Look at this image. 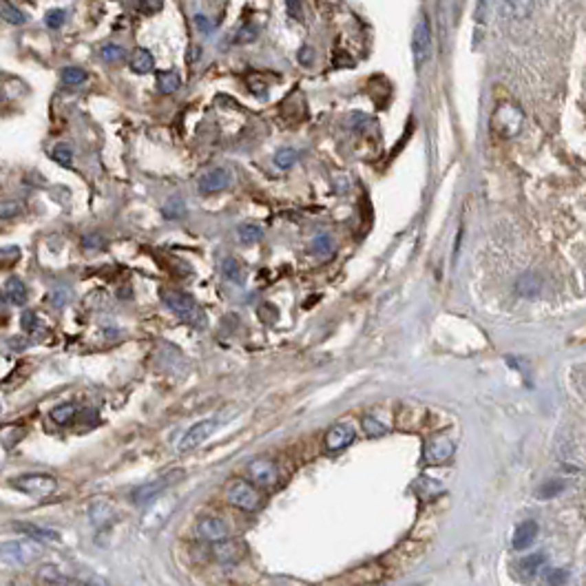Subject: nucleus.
<instances>
[{
  "label": "nucleus",
  "instance_id": "7c9ffc66",
  "mask_svg": "<svg viewBox=\"0 0 586 586\" xmlns=\"http://www.w3.org/2000/svg\"><path fill=\"white\" fill-rule=\"evenodd\" d=\"M100 56H102L105 63L116 65V63H120L122 58H124V49H122L120 45H116V43H109V45H105L100 49Z\"/></svg>",
  "mask_w": 586,
  "mask_h": 586
},
{
  "label": "nucleus",
  "instance_id": "72a5a7b5",
  "mask_svg": "<svg viewBox=\"0 0 586 586\" xmlns=\"http://www.w3.org/2000/svg\"><path fill=\"white\" fill-rule=\"evenodd\" d=\"M54 160L60 164V166H71V162H74V151H71L69 144H56L54 146Z\"/></svg>",
  "mask_w": 586,
  "mask_h": 586
},
{
  "label": "nucleus",
  "instance_id": "6e6552de",
  "mask_svg": "<svg viewBox=\"0 0 586 586\" xmlns=\"http://www.w3.org/2000/svg\"><path fill=\"white\" fill-rule=\"evenodd\" d=\"M248 478L259 487H274L279 482V469L270 458H254L248 462Z\"/></svg>",
  "mask_w": 586,
  "mask_h": 586
},
{
  "label": "nucleus",
  "instance_id": "20e7f679",
  "mask_svg": "<svg viewBox=\"0 0 586 586\" xmlns=\"http://www.w3.org/2000/svg\"><path fill=\"white\" fill-rule=\"evenodd\" d=\"M522 122H524V113L516 105H511V102L500 105L496 113H493V131H496L500 138L518 135L522 129Z\"/></svg>",
  "mask_w": 586,
  "mask_h": 586
},
{
  "label": "nucleus",
  "instance_id": "f03ea898",
  "mask_svg": "<svg viewBox=\"0 0 586 586\" xmlns=\"http://www.w3.org/2000/svg\"><path fill=\"white\" fill-rule=\"evenodd\" d=\"M226 500H228V505H232L235 509L246 511V513H252L261 507V493L257 491L252 482L241 480V478H235L228 482V487H226Z\"/></svg>",
  "mask_w": 586,
  "mask_h": 586
},
{
  "label": "nucleus",
  "instance_id": "f3484780",
  "mask_svg": "<svg viewBox=\"0 0 586 586\" xmlns=\"http://www.w3.org/2000/svg\"><path fill=\"white\" fill-rule=\"evenodd\" d=\"M536 536H538V522L536 520L520 522L518 529H516V536H513V549H518V551L529 549L533 544V540H536Z\"/></svg>",
  "mask_w": 586,
  "mask_h": 586
},
{
  "label": "nucleus",
  "instance_id": "412c9836",
  "mask_svg": "<svg viewBox=\"0 0 586 586\" xmlns=\"http://www.w3.org/2000/svg\"><path fill=\"white\" fill-rule=\"evenodd\" d=\"M221 272L224 276L228 279L230 283H237L241 285L246 281V268L243 263L239 259H235V257H226V259L221 261Z\"/></svg>",
  "mask_w": 586,
  "mask_h": 586
},
{
  "label": "nucleus",
  "instance_id": "f257e3e1",
  "mask_svg": "<svg viewBox=\"0 0 586 586\" xmlns=\"http://www.w3.org/2000/svg\"><path fill=\"white\" fill-rule=\"evenodd\" d=\"M40 555H43V547L38 540L32 538L0 542V562L7 567H27V564L36 562Z\"/></svg>",
  "mask_w": 586,
  "mask_h": 586
},
{
  "label": "nucleus",
  "instance_id": "4be33fe9",
  "mask_svg": "<svg viewBox=\"0 0 586 586\" xmlns=\"http://www.w3.org/2000/svg\"><path fill=\"white\" fill-rule=\"evenodd\" d=\"M5 296L9 299V303L14 305H25L27 303V287L25 283L18 279V276H9L5 281Z\"/></svg>",
  "mask_w": 586,
  "mask_h": 586
},
{
  "label": "nucleus",
  "instance_id": "4c0bfd02",
  "mask_svg": "<svg viewBox=\"0 0 586 586\" xmlns=\"http://www.w3.org/2000/svg\"><path fill=\"white\" fill-rule=\"evenodd\" d=\"M562 491V482L560 480H549V482H544V485L538 489V496L540 498H551V496H555V493H560Z\"/></svg>",
  "mask_w": 586,
  "mask_h": 586
},
{
  "label": "nucleus",
  "instance_id": "dca6fc26",
  "mask_svg": "<svg viewBox=\"0 0 586 586\" xmlns=\"http://www.w3.org/2000/svg\"><path fill=\"white\" fill-rule=\"evenodd\" d=\"M113 518H116V507L109 500H96L89 507V520L94 527H107L109 522H113Z\"/></svg>",
  "mask_w": 586,
  "mask_h": 586
},
{
  "label": "nucleus",
  "instance_id": "7ed1b4c3",
  "mask_svg": "<svg viewBox=\"0 0 586 586\" xmlns=\"http://www.w3.org/2000/svg\"><path fill=\"white\" fill-rule=\"evenodd\" d=\"M160 294H162L164 305H166L171 312H175L180 318H184V321H188V323L199 321V325H202L204 314L197 307V301L193 299V294L184 292V290H162Z\"/></svg>",
  "mask_w": 586,
  "mask_h": 586
},
{
  "label": "nucleus",
  "instance_id": "39448f33",
  "mask_svg": "<svg viewBox=\"0 0 586 586\" xmlns=\"http://www.w3.org/2000/svg\"><path fill=\"white\" fill-rule=\"evenodd\" d=\"M12 485L32 498H47L58 489V480L49 474H23L14 478Z\"/></svg>",
  "mask_w": 586,
  "mask_h": 586
},
{
  "label": "nucleus",
  "instance_id": "423d86ee",
  "mask_svg": "<svg viewBox=\"0 0 586 586\" xmlns=\"http://www.w3.org/2000/svg\"><path fill=\"white\" fill-rule=\"evenodd\" d=\"M412 58H414V67L420 71L431 58V27L429 20L425 16L418 18V23L414 27L412 34Z\"/></svg>",
  "mask_w": 586,
  "mask_h": 586
},
{
  "label": "nucleus",
  "instance_id": "ea45409f",
  "mask_svg": "<svg viewBox=\"0 0 586 586\" xmlns=\"http://www.w3.org/2000/svg\"><path fill=\"white\" fill-rule=\"evenodd\" d=\"M363 429H365V434L367 436H383L385 434V427L380 425V423H376L374 418H363Z\"/></svg>",
  "mask_w": 586,
  "mask_h": 586
},
{
  "label": "nucleus",
  "instance_id": "6ab92c4d",
  "mask_svg": "<svg viewBox=\"0 0 586 586\" xmlns=\"http://www.w3.org/2000/svg\"><path fill=\"white\" fill-rule=\"evenodd\" d=\"M129 67H131L133 74L146 76V74H151V71H153V67H155V60H153V56H151L149 49H142V47H140V49H135V51L131 54Z\"/></svg>",
  "mask_w": 586,
  "mask_h": 586
},
{
  "label": "nucleus",
  "instance_id": "a211bd4d",
  "mask_svg": "<svg viewBox=\"0 0 586 586\" xmlns=\"http://www.w3.org/2000/svg\"><path fill=\"white\" fill-rule=\"evenodd\" d=\"M213 553H215V560H217V562H221V564H232V562L241 560V555H243L241 547H239L237 542H232V540H221V542H215V549H213Z\"/></svg>",
  "mask_w": 586,
  "mask_h": 586
},
{
  "label": "nucleus",
  "instance_id": "a19ab883",
  "mask_svg": "<svg viewBox=\"0 0 586 586\" xmlns=\"http://www.w3.org/2000/svg\"><path fill=\"white\" fill-rule=\"evenodd\" d=\"M138 5L144 14H158V12H162L164 0H138Z\"/></svg>",
  "mask_w": 586,
  "mask_h": 586
},
{
  "label": "nucleus",
  "instance_id": "c85d7f7f",
  "mask_svg": "<svg viewBox=\"0 0 586 586\" xmlns=\"http://www.w3.org/2000/svg\"><path fill=\"white\" fill-rule=\"evenodd\" d=\"M162 215L166 219H182L186 215V206H184V202L180 197H173L162 206Z\"/></svg>",
  "mask_w": 586,
  "mask_h": 586
},
{
  "label": "nucleus",
  "instance_id": "5701e85b",
  "mask_svg": "<svg viewBox=\"0 0 586 586\" xmlns=\"http://www.w3.org/2000/svg\"><path fill=\"white\" fill-rule=\"evenodd\" d=\"M0 18H3L5 23L14 25V27H23L27 23V16L20 12L18 7L5 3V0H0Z\"/></svg>",
  "mask_w": 586,
  "mask_h": 586
},
{
  "label": "nucleus",
  "instance_id": "e433bc0d",
  "mask_svg": "<svg viewBox=\"0 0 586 586\" xmlns=\"http://www.w3.org/2000/svg\"><path fill=\"white\" fill-rule=\"evenodd\" d=\"M65 18H67L65 9H49L47 16H45V23H47V27H51V29H60V27L65 25Z\"/></svg>",
  "mask_w": 586,
  "mask_h": 586
},
{
  "label": "nucleus",
  "instance_id": "393cba45",
  "mask_svg": "<svg viewBox=\"0 0 586 586\" xmlns=\"http://www.w3.org/2000/svg\"><path fill=\"white\" fill-rule=\"evenodd\" d=\"M69 584H74V586H109L107 580H102L100 575L91 573V571H80V573H76L74 578H69Z\"/></svg>",
  "mask_w": 586,
  "mask_h": 586
},
{
  "label": "nucleus",
  "instance_id": "a18cd8bd",
  "mask_svg": "<svg viewBox=\"0 0 586 586\" xmlns=\"http://www.w3.org/2000/svg\"><path fill=\"white\" fill-rule=\"evenodd\" d=\"M193 23H195V27L199 29V34H204V36H208V34H210V29H213V27H210V20H208L206 16H204V14H197V16H195Z\"/></svg>",
  "mask_w": 586,
  "mask_h": 586
},
{
  "label": "nucleus",
  "instance_id": "0eeeda50",
  "mask_svg": "<svg viewBox=\"0 0 586 586\" xmlns=\"http://www.w3.org/2000/svg\"><path fill=\"white\" fill-rule=\"evenodd\" d=\"M182 476V471H177V474H175V471H171V474H166V476H162V478H158V480H153V482H146V485H140L135 491L131 493V500H133V505H138V507H144V505H151L153 500H158L160 496L164 491H166L175 480H177Z\"/></svg>",
  "mask_w": 586,
  "mask_h": 586
},
{
  "label": "nucleus",
  "instance_id": "bb28decb",
  "mask_svg": "<svg viewBox=\"0 0 586 586\" xmlns=\"http://www.w3.org/2000/svg\"><path fill=\"white\" fill-rule=\"evenodd\" d=\"M74 416H76V405L74 403H63V405H58V407L51 409V420L58 423V425H67Z\"/></svg>",
  "mask_w": 586,
  "mask_h": 586
},
{
  "label": "nucleus",
  "instance_id": "58836bf2",
  "mask_svg": "<svg viewBox=\"0 0 586 586\" xmlns=\"http://www.w3.org/2000/svg\"><path fill=\"white\" fill-rule=\"evenodd\" d=\"M252 40H257V29L252 25H246L239 29L237 38H235V43L237 45H246V43H252Z\"/></svg>",
  "mask_w": 586,
  "mask_h": 586
},
{
  "label": "nucleus",
  "instance_id": "37998d69",
  "mask_svg": "<svg viewBox=\"0 0 586 586\" xmlns=\"http://www.w3.org/2000/svg\"><path fill=\"white\" fill-rule=\"evenodd\" d=\"M20 323H23V330H25V332H34L36 327H38V316H36V312L27 310V312L23 314V318H20Z\"/></svg>",
  "mask_w": 586,
  "mask_h": 586
},
{
  "label": "nucleus",
  "instance_id": "2eb2a0df",
  "mask_svg": "<svg viewBox=\"0 0 586 586\" xmlns=\"http://www.w3.org/2000/svg\"><path fill=\"white\" fill-rule=\"evenodd\" d=\"M14 529L23 533L25 538H32V540H38V542H58L60 540L58 531H51V529L40 527V524H34V522H18V524H14Z\"/></svg>",
  "mask_w": 586,
  "mask_h": 586
},
{
  "label": "nucleus",
  "instance_id": "473e14b6",
  "mask_svg": "<svg viewBox=\"0 0 586 586\" xmlns=\"http://www.w3.org/2000/svg\"><path fill=\"white\" fill-rule=\"evenodd\" d=\"M23 202H16V199H3L0 202V219H12L18 217L23 213Z\"/></svg>",
  "mask_w": 586,
  "mask_h": 586
},
{
  "label": "nucleus",
  "instance_id": "49530a36",
  "mask_svg": "<svg viewBox=\"0 0 586 586\" xmlns=\"http://www.w3.org/2000/svg\"><path fill=\"white\" fill-rule=\"evenodd\" d=\"M285 9H287V16L299 20L301 18V0H285Z\"/></svg>",
  "mask_w": 586,
  "mask_h": 586
},
{
  "label": "nucleus",
  "instance_id": "9d476101",
  "mask_svg": "<svg viewBox=\"0 0 586 586\" xmlns=\"http://www.w3.org/2000/svg\"><path fill=\"white\" fill-rule=\"evenodd\" d=\"M230 182H232L230 171H226V169L217 166V169H210L206 175H202L197 188H199L202 195H213V193H219V191H224V188H228Z\"/></svg>",
  "mask_w": 586,
  "mask_h": 586
},
{
  "label": "nucleus",
  "instance_id": "b1692460",
  "mask_svg": "<svg viewBox=\"0 0 586 586\" xmlns=\"http://www.w3.org/2000/svg\"><path fill=\"white\" fill-rule=\"evenodd\" d=\"M237 237H239L241 243L250 246V243H257V241L263 239V230L254 224H241L237 228Z\"/></svg>",
  "mask_w": 586,
  "mask_h": 586
},
{
  "label": "nucleus",
  "instance_id": "f704fd0d",
  "mask_svg": "<svg viewBox=\"0 0 586 586\" xmlns=\"http://www.w3.org/2000/svg\"><path fill=\"white\" fill-rule=\"evenodd\" d=\"M538 287H540V281L533 274H524L518 281V292L524 294V296H533L538 292Z\"/></svg>",
  "mask_w": 586,
  "mask_h": 586
},
{
  "label": "nucleus",
  "instance_id": "c03bdc74",
  "mask_svg": "<svg viewBox=\"0 0 586 586\" xmlns=\"http://www.w3.org/2000/svg\"><path fill=\"white\" fill-rule=\"evenodd\" d=\"M296 58H299L301 65L310 67V65L314 63V49H312V47H301L299 54H296Z\"/></svg>",
  "mask_w": 586,
  "mask_h": 586
},
{
  "label": "nucleus",
  "instance_id": "cd10ccee",
  "mask_svg": "<svg viewBox=\"0 0 586 586\" xmlns=\"http://www.w3.org/2000/svg\"><path fill=\"white\" fill-rule=\"evenodd\" d=\"M544 562H547V558H544L542 553H536V555H529V558H522L520 560V571L527 573V575H536L542 571Z\"/></svg>",
  "mask_w": 586,
  "mask_h": 586
},
{
  "label": "nucleus",
  "instance_id": "9b49d317",
  "mask_svg": "<svg viewBox=\"0 0 586 586\" xmlns=\"http://www.w3.org/2000/svg\"><path fill=\"white\" fill-rule=\"evenodd\" d=\"M213 429H215V420H199V423H195L180 440V451L186 454V451H193L195 447H199L204 440L210 436Z\"/></svg>",
  "mask_w": 586,
  "mask_h": 586
},
{
  "label": "nucleus",
  "instance_id": "1a4fd4ad",
  "mask_svg": "<svg viewBox=\"0 0 586 586\" xmlns=\"http://www.w3.org/2000/svg\"><path fill=\"white\" fill-rule=\"evenodd\" d=\"M195 531H197V536H199L202 540H206V542H210V544L221 542V540H228V536H230L228 522L221 520V518H217V516H204V518H199Z\"/></svg>",
  "mask_w": 586,
  "mask_h": 586
},
{
  "label": "nucleus",
  "instance_id": "de8ad7c7",
  "mask_svg": "<svg viewBox=\"0 0 586 586\" xmlns=\"http://www.w3.org/2000/svg\"><path fill=\"white\" fill-rule=\"evenodd\" d=\"M564 582H567V571L558 569V571H553V573L549 575V584H551V586H562Z\"/></svg>",
  "mask_w": 586,
  "mask_h": 586
},
{
  "label": "nucleus",
  "instance_id": "f8f14e48",
  "mask_svg": "<svg viewBox=\"0 0 586 586\" xmlns=\"http://www.w3.org/2000/svg\"><path fill=\"white\" fill-rule=\"evenodd\" d=\"M354 438H356L354 427L343 425V423L334 425V427L327 429V434H325V449L330 451V454H334V451H341V449L352 445Z\"/></svg>",
  "mask_w": 586,
  "mask_h": 586
},
{
  "label": "nucleus",
  "instance_id": "aec40b11",
  "mask_svg": "<svg viewBox=\"0 0 586 586\" xmlns=\"http://www.w3.org/2000/svg\"><path fill=\"white\" fill-rule=\"evenodd\" d=\"M155 87H158L160 94L171 96V94H175V91H180V87H182V78H180L177 71H173V69H164V71H160V74L155 76Z\"/></svg>",
  "mask_w": 586,
  "mask_h": 586
},
{
  "label": "nucleus",
  "instance_id": "2f4dec72",
  "mask_svg": "<svg viewBox=\"0 0 586 586\" xmlns=\"http://www.w3.org/2000/svg\"><path fill=\"white\" fill-rule=\"evenodd\" d=\"M296 158H299V153H296L294 149H281V151L274 155V166L281 169V171H285V169L294 166Z\"/></svg>",
  "mask_w": 586,
  "mask_h": 586
},
{
  "label": "nucleus",
  "instance_id": "09e8293b",
  "mask_svg": "<svg viewBox=\"0 0 586 586\" xmlns=\"http://www.w3.org/2000/svg\"><path fill=\"white\" fill-rule=\"evenodd\" d=\"M199 56H202V49H199L197 45H191V47H188V51H186V63H188V65L197 63Z\"/></svg>",
  "mask_w": 586,
  "mask_h": 586
},
{
  "label": "nucleus",
  "instance_id": "79ce46f5",
  "mask_svg": "<svg viewBox=\"0 0 586 586\" xmlns=\"http://www.w3.org/2000/svg\"><path fill=\"white\" fill-rule=\"evenodd\" d=\"M105 246V239L100 237V235H87L85 239H82V248L85 250H98Z\"/></svg>",
  "mask_w": 586,
  "mask_h": 586
},
{
  "label": "nucleus",
  "instance_id": "8fccbe9b",
  "mask_svg": "<svg viewBox=\"0 0 586 586\" xmlns=\"http://www.w3.org/2000/svg\"><path fill=\"white\" fill-rule=\"evenodd\" d=\"M65 296H67V292H63V290H58V292H54L51 294V303H54L56 307H63L65 305Z\"/></svg>",
  "mask_w": 586,
  "mask_h": 586
},
{
  "label": "nucleus",
  "instance_id": "4468645a",
  "mask_svg": "<svg viewBox=\"0 0 586 586\" xmlns=\"http://www.w3.org/2000/svg\"><path fill=\"white\" fill-rule=\"evenodd\" d=\"M533 12V0H498V14L505 20H524Z\"/></svg>",
  "mask_w": 586,
  "mask_h": 586
},
{
  "label": "nucleus",
  "instance_id": "ddd939ff",
  "mask_svg": "<svg viewBox=\"0 0 586 586\" xmlns=\"http://www.w3.org/2000/svg\"><path fill=\"white\" fill-rule=\"evenodd\" d=\"M451 456H454V443L447 436L431 438L425 447V460L429 465H443Z\"/></svg>",
  "mask_w": 586,
  "mask_h": 586
},
{
  "label": "nucleus",
  "instance_id": "a878e982",
  "mask_svg": "<svg viewBox=\"0 0 586 586\" xmlns=\"http://www.w3.org/2000/svg\"><path fill=\"white\" fill-rule=\"evenodd\" d=\"M332 250H334V241L330 235H318V237H314L310 243V252L316 257H330Z\"/></svg>",
  "mask_w": 586,
  "mask_h": 586
},
{
  "label": "nucleus",
  "instance_id": "c9c22d12",
  "mask_svg": "<svg viewBox=\"0 0 586 586\" xmlns=\"http://www.w3.org/2000/svg\"><path fill=\"white\" fill-rule=\"evenodd\" d=\"M87 80V71L80 67H67L63 69V82L67 85H82Z\"/></svg>",
  "mask_w": 586,
  "mask_h": 586
},
{
  "label": "nucleus",
  "instance_id": "c756f323",
  "mask_svg": "<svg viewBox=\"0 0 586 586\" xmlns=\"http://www.w3.org/2000/svg\"><path fill=\"white\" fill-rule=\"evenodd\" d=\"M38 575L47 584H69V578L58 567H43Z\"/></svg>",
  "mask_w": 586,
  "mask_h": 586
}]
</instances>
